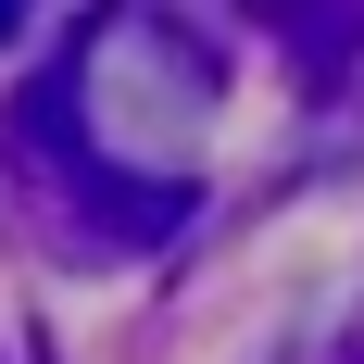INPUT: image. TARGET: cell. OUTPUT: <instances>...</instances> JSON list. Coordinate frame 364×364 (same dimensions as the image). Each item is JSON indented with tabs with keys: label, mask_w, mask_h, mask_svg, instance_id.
I'll use <instances>...</instances> for the list:
<instances>
[{
	"label": "cell",
	"mask_w": 364,
	"mask_h": 364,
	"mask_svg": "<svg viewBox=\"0 0 364 364\" xmlns=\"http://www.w3.org/2000/svg\"><path fill=\"white\" fill-rule=\"evenodd\" d=\"M0 26H13V0H0Z\"/></svg>",
	"instance_id": "cell-1"
}]
</instances>
